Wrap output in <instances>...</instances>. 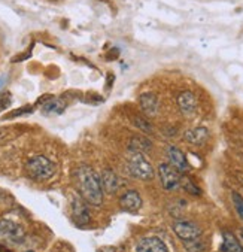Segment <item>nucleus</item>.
I'll use <instances>...</instances> for the list:
<instances>
[{
  "label": "nucleus",
  "instance_id": "nucleus-18",
  "mask_svg": "<svg viewBox=\"0 0 243 252\" xmlns=\"http://www.w3.org/2000/svg\"><path fill=\"white\" fill-rule=\"evenodd\" d=\"M181 185L183 187V189L186 191V192H189V194H192V195H199L200 194V189H199V187L194 184L188 176H182V179H181Z\"/></svg>",
  "mask_w": 243,
  "mask_h": 252
},
{
  "label": "nucleus",
  "instance_id": "nucleus-16",
  "mask_svg": "<svg viewBox=\"0 0 243 252\" xmlns=\"http://www.w3.org/2000/svg\"><path fill=\"white\" fill-rule=\"evenodd\" d=\"M66 109V103L60 98H54L51 102H48L42 106V112L48 115H60Z\"/></svg>",
  "mask_w": 243,
  "mask_h": 252
},
{
  "label": "nucleus",
  "instance_id": "nucleus-15",
  "mask_svg": "<svg viewBox=\"0 0 243 252\" xmlns=\"http://www.w3.org/2000/svg\"><path fill=\"white\" fill-rule=\"evenodd\" d=\"M221 251L222 252H243V248L240 246V243H239V240L236 239L234 234H231L230 231H224L222 233Z\"/></svg>",
  "mask_w": 243,
  "mask_h": 252
},
{
  "label": "nucleus",
  "instance_id": "nucleus-4",
  "mask_svg": "<svg viewBox=\"0 0 243 252\" xmlns=\"http://www.w3.org/2000/svg\"><path fill=\"white\" fill-rule=\"evenodd\" d=\"M158 178L166 191H173L175 188H178L181 185L182 175L175 166L163 163L158 166Z\"/></svg>",
  "mask_w": 243,
  "mask_h": 252
},
{
  "label": "nucleus",
  "instance_id": "nucleus-6",
  "mask_svg": "<svg viewBox=\"0 0 243 252\" xmlns=\"http://www.w3.org/2000/svg\"><path fill=\"white\" fill-rule=\"evenodd\" d=\"M0 239L9 242H21L24 239V228L11 220H0Z\"/></svg>",
  "mask_w": 243,
  "mask_h": 252
},
{
  "label": "nucleus",
  "instance_id": "nucleus-23",
  "mask_svg": "<svg viewBox=\"0 0 243 252\" xmlns=\"http://www.w3.org/2000/svg\"><path fill=\"white\" fill-rule=\"evenodd\" d=\"M240 234H242V237H243V228L240 230Z\"/></svg>",
  "mask_w": 243,
  "mask_h": 252
},
{
  "label": "nucleus",
  "instance_id": "nucleus-5",
  "mask_svg": "<svg viewBox=\"0 0 243 252\" xmlns=\"http://www.w3.org/2000/svg\"><path fill=\"white\" fill-rule=\"evenodd\" d=\"M173 231L182 242H189L202 237V228L191 221L178 220L173 222Z\"/></svg>",
  "mask_w": 243,
  "mask_h": 252
},
{
  "label": "nucleus",
  "instance_id": "nucleus-8",
  "mask_svg": "<svg viewBox=\"0 0 243 252\" xmlns=\"http://www.w3.org/2000/svg\"><path fill=\"white\" fill-rule=\"evenodd\" d=\"M72 215L76 224H88L91 217L87 208V201L82 197L72 198Z\"/></svg>",
  "mask_w": 243,
  "mask_h": 252
},
{
  "label": "nucleus",
  "instance_id": "nucleus-12",
  "mask_svg": "<svg viewBox=\"0 0 243 252\" xmlns=\"http://www.w3.org/2000/svg\"><path fill=\"white\" fill-rule=\"evenodd\" d=\"M183 139L191 143V145H196V146H202L208 142L209 139V130L206 127H196V128H191L188 131H185Z\"/></svg>",
  "mask_w": 243,
  "mask_h": 252
},
{
  "label": "nucleus",
  "instance_id": "nucleus-21",
  "mask_svg": "<svg viewBox=\"0 0 243 252\" xmlns=\"http://www.w3.org/2000/svg\"><path fill=\"white\" fill-rule=\"evenodd\" d=\"M231 197H233V205H234L237 215L243 220V197L239 192H233Z\"/></svg>",
  "mask_w": 243,
  "mask_h": 252
},
{
  "label": "nucleus",
  "instance_id": "nucleus-9",
  "mask_svg": "<svg viewBox=\"0 0 243 252\" xmlns=\"http://www.w3.org/2000/svg\"><path fill=\"white\" fill-rule=\"evenodd\" d=\"M120 206L125 212H137L142 208V197L137 191L130 189L124 192L120 198Z\"/></svg>",
  "mask_w": 243,
  "mask_h": 252
},
{
  "label": "nucleus",
  "instance_id": "nucleus-14",
  "mask_svg": "<svg viewBox=\"0 0 243 252\" xmlns=\"http://www.w3.org/2000/svg\"><path fill=\"white\" fill-rule=\"evenodd\" d=\"M100 182H102L103 191H106L108 194H114L120 188V178L112 169H105L102 172Z\"/></svg>",
  "mask_w": 243,
  "mask_h": 252
},
{
  "label": "nucleus",
  "instance_id": "nucleus-11",
  "mask_svg": "<svg viewBox=\"0 0 243 252\" xmlns=\"http://www.w3.org/2000/svg\"><path fill=\"white\" fill-rule=\"evenodd\" d=\"M136 252H169L164 242L158 237H143L136 245Z\"/></svg>",
  "mask_w": 243,
  "mask_h": 252
},
{
  "label": "nucleus",
  "instance_id": "nucleus-17",
  "mask_svg": "<svg viewBox=\"0 0 243 252\" xmlns=\"http://www.w3.org/2000/svg\"><path fill=\"white\" fill-rule=\"evenodd\" d=\"M148 148H151V143L143 137H133L130 143V151H137V153H142V151Z\"/></svg>",
  "mask_w": 243,
  "mask_h": 252
},
{
  "label": "nucleus",
  "instance_id": "nucleus-1",
  "mask_svg": "<svg viewBox=\"0 0 243 252\" xmlns=\"http://www.w3.org/2000/svg\"><path fill=\"white\" fill-rule=\"evenodd\" d=\"M75 179L79 194L87 203L92 206H100L103 201V188L100 176L90 166H79L75 172Z\"/></svg>",
  "mask_w": 243,
  "mask_h": 252
},
{
  "label": "nucleus",
  "instance_id": "nucleus-13",
  "mask_svg": "<svg viewBox=\"0 0 243 252\" xmlns=\"http://www.w3.org/2000/svg\"><path fill=\"white\" fill-rule=\"evenodd\" d=\"M167 157L170 160V164L175 166L179 172H185L189 169V164H188V160L185 157V154L182 151L176 146H169L167 148Z\"/></svg>",
  "mask_w": 243,
  "mask_h": 252
},
{
  "label": "nucleus",
  "instance_id": "nucleus-7",
  "mask_svg": "<svg viewBox=\"0 0 243 252\" xmlns=\"http://www.w3.org/2000/svg\"><path fill=\"white\" fill-rule=\"evenodd\" d=\"M178 108L182 112L183 117L191 118L196 115L199 103H197V98L191 91H182L178 95Z\"/></svg>",
  "mask_w": 243,
  "mask_h": 252
},
{
  "label": "nucleus",
  "instance_id": "nucleus-10",
  "mask_svg": "<svg viewBox=\"0 0 243 252\" xmlns=\"http://www.w3.org/2000/svg\"><path fill=\"white\" fill-rule=\"evenodd\" d=\"M139 103L142 111L147 114L148 117H155L158 114L160 108V100L154 93H143L139 97Z\"/></svg>",
  "mask_w": 243,
  "mask_h": 252
},
{
  "label": "nucleus",
  "instance_id": "nucleus-22",
  "mask_svg": "<svg viewBox=\"0 0 243 252\" xmlns=\"http://www.w3.org/2000/svg\"><path fill=\"white\" fill-rule=\"evenodd\" d=\"M9 94H3V95H0V111L5 109L8 105H9Z\"/></svg>",
  "mask_w": 243,
  "mask_h": 252
},
{
  "label": "nucleus",
  "instance_id": "nucleus-3",
  "mask_svg": "<svg viewBox=\"0 0 243 252\" xmlns=\"http://www.w3.org/2000/svg\"><path fill=\"white\" fill-rule=\"evenodd\" d=\"M128 170L134 178L142 179V181H151L155 176L151 163L145 158L142 153H137V151H130Z\"/></svg>",
  "mask_w": 243,
  "mask_h": 252
},
{
  "label": "nucleus",
  "instance_id": "nucleus-2",
  "mask_svg": "<svg viewBox=\"0 0 243 252\" xmlns=\"http://www.w3.org/2000/svg\"><path fill=\"white\" fill-rule=\"evenodd\" d=\"M26 173L31 179H34L37 182H43V181H48L50 178L54 176L56 166L50 158H46L43 156H36V157H31L27 160Z\"/></svg>",
  "mask_w": 243,
  "mask_h": 252
},
{
  "label": "nucleus",
  "instance_id": "nucleus-20",
  "mask_svg": "<svg viewBox=\"0 0 243 252\" xmlns=\"http://www.w3.org/2000/svg\"><path fill=\"white\" fill-rule=\"evenodd\" d=\"M183 248L188 252H202L205 249V243L202 242V239H196V240L183 242Z\"/></svg>",
  "mask_w": 243,
  "mask_h": 252
},
{
  "label": "nucleus",
  "instance_id": "nucleus-19",
  "mask_svg": "<svg viewBox=\"0 0 243 252\" xmlns=\"http://www.w3.org/2000/svg\"><path fill=\"white\" fill-rule=\"evenodd\" d=\"M133 123H134V126H136L139 130H142V131H145V133H148V134L154 131L152 124H150L148 120H145V118H142V117H134V118H133Z\"/></svg>",
  "mask_w": 243,
  "mask_h": 252
}]
</instances>
